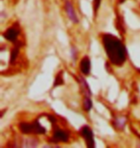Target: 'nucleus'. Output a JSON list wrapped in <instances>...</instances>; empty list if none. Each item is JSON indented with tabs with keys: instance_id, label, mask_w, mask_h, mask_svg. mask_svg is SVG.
<instances>
[{
	"instance_id": "8",
	"label": "nucleus",
	"mask_w": 140,
	"mask_h": 148,
	"mask_svg": "<svg viewBox=\"0 0 140 148\" xmlns=\"http://www.w3.org/2000/svg\"><path fill=\"white\" fill-rule=\"evenodd\" d=\"M91 108H92V102L90 98H89V96H86L84 100V109L86 112H88V111H90Z\"/></svg>"
},
{
	"instance_id": "9",
	"label": "nucleus",
	"mask_w": 140,
	"mask_h": 148,
	"mask_svg": "<svg viewBox=\"0 0 140 148\" xmlns=\"http://www.w3.org/2000/svg\"><path fill=\"white\" fill-rule=\"evenodd\" d=\"M18 50H19V46H16L12 50L11 53V63L16 60V58L17 57V54H18Z\"/></svg>"
},
{
	"instance_id": "7",
	"label": "nucleus",
	"mask_w": 140,
	"mask_h": 148,
	"mask_svg": "<svg viewBox=\"0 0 140 148\" xmlns=\"http://www.w3.org/2000/svg\"><path fill=\"white\" fill-rule=\"evenodd\" d=\"M65 9H66L68 17H69V18L72 20L73 22H77V21H78V19H77V16H76V14H75V12H74V9H73L72 5H71V3L69 1H67L66 4H65Z\"/></svg>"
},
{
	"instance_id": "6",
	"label": "nucleus",
	"mask_w": 140,
	"mask_h": 148,
	"mask_svg": "<svg viewBox=\"0 0 140 148\" xmlns=\"http://www.w3.org/2000/svg\"><path fill=\"white\" fill-rule=\"evenodd\" d=\"M80 69L83 74L85 75H87L90 72V61L87 57L84 58L81 61V64H80Z\"/></svg>"
},
{
	"instance_id": "4",
	"label": "nucleus",
	"mask_w": 140,
	"mask_h": 148,
	"mask_svg": "<svg viewBox=\"0 0 140 148\" xmlns=\"http://www.w3.org/2000/svg\"><path fill=\"white\" fill-rule=\"evenodd\" d=\"M52 140L54 143H66L68 140V134L64 130L56 128Z\"/></svg>"
},
{
	"instance_id": "10",
	"label": "nucleus",
	"mask_w": 140,
	"mask_h": 148,
	"mask_svg": "<svg viewBox=\"0 0 140 148\" xmlns=\"http://www.w3.org/2000/svg\"><path fill=\"white\" fill-rule=\"evenodd\" d=\"M61 75H62V72H59L58 75L56 77V82H55V87L59 85H61L64 81H62V78H61Z\"/></svg>"
},
{
	"instance_id": "2",
	"label": "nucleus",
	"mask_w": 140,
	"mask_h": 148,
	"mask_svg": "<svg viewBox=\"0 0 140 148\" xmlns=\"http://www.w3.org/2000/svg\"><path fill=\"white\" fill-rule=\"evenodd\" d=\"M20 131L24 134H44L45 128L40 125L38 121H35L32 123H21L19 125Z\"/></svg>"
},
{
	"instance_id": "3",
	"label": "nucleus",
	"mask_w": 140,
	"mask_h": 148,
	"mask_svg": "<svg viewBox=\"0 0 140 148\" xmlns=\"http://www.w3.org/2000/svg\"><path fill=\"white\" fill-rule=\"evenodd\" d=\"M81 134L84 137L85 140L86 145L88 147H94L95 143H94V138H93V133H92L91 129L89 128L88 126H84L81 129Z\"/></svg>"
},
{
	"instance_id": "11",
	"label": "nucleus",
	"mask_w": 140,
	"mask_h": 148,
	"mask_svg": "<svg viewBox=\"0 0 140 148\" xmlns=\"http://www.w3.org/2000/svg\"><path fill=\"white\" fill-rule=\"evenodd\" d=\"M100 3H101V0H94L93 6H94V11L95 12H97L98 8H99V6H100Z\"/></svg>"
},
{
	"instance_id": "1",
	"label": "nucleus",
	"mask_w": 140,
	"mask_h": 148,
	"mask_svg": "<svg viewBox=\"0 0 140 148\" xmlns=\"http://www.w3.org/2000/svg\"><path fill=\"white\" fill-rule=\"evenodd\" d=\"M103 44L109 61L115 66H122L126 61V48L120 40L112 35H104Z\"/></svg>"
},
{
	"instance_id": "5",
	"label": "nucleus",
	"mask_w": 140,
	"mask_h": 148,
	"mask_svg": "<svg viewBox=\"0 0 140 148\" xmlns=\"http://www.w3.org/2000/svg\"><path fill=\"white\" fill-rule=\"evenodd\" d=\"M18 34H19V30L18 28L16 27H11L9 28L7 31L4 33V38L6 40H8L9 41H12V42H14L16 40L17 37H18Z\"/></svg>"
}]
</instances>
